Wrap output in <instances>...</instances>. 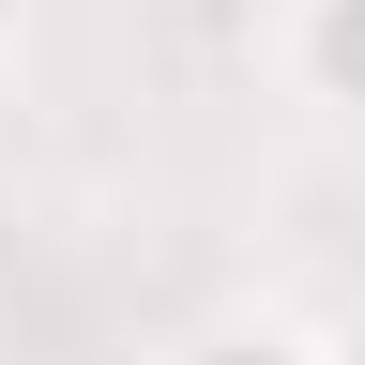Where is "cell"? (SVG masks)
<instances>
[{"label": "cell", "instance_id": "cell-1", "mask_svg": "<svg viewBox=\"0 0 365 365\" xmlns=\"http://www.w3.org/2000/svg\"><path fill=\"white\" fill-rule=\"evenodd\" d=\"M168 365H335V319H289V304H213L198 335H168Z\"/></svg>", "mask_w": 365, "mask_h": 365}, {"label": "cell", "instance_id": "cell-2", "mask_svg": "<svg viewBox=\"0 0 365 365\" xmlns=\"http://www.w3.org/2000/svg\"><path fill=\"white\" fill-rule=\"evenodd\" d=\"M289 91L365 122V0H289Z\"/></svg>", "mask_w": 365, "mask_h": 365}, {"label": "cell", "instance_id": "cell-3", "mask_svg": "<svg viewBox=\"0 0 365 365\" xmlns=\"http://www.w3.org/2000/svg\"><path fill=\"white\" fill-rule=\"evenodd\" d=\"M335 365H365V304H350V319H335Z\"/></svg>", "mask_w": 365, "mask_h": 365}, {"label": "cell", "instance_id": "cell-4", "mask_svg": "<svg viewBox=\"0 0 365 365\" xmlns=\"http://www.w3.org/2000/svg\"><path fill=\"white\" fill-rule=\"evenodd\" d=\"M0 46H16V0H0Z\"/></svg>", "mask_w": 365, "mask_h": 365}]
</instances>
